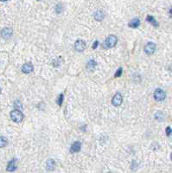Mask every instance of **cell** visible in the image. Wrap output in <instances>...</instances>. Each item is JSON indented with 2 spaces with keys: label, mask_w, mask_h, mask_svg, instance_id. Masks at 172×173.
I'll return each instance as SVG.
<instances>
[{
  "label": "cell",
  "mask_w": 172,
  "mask_h": 173,
  "mask_svg": "<svg viewBox=\"0 0 172 173\" xmlns=\"http://www.w3.org/2000/svg\"><path fill=\"white\" fill-rule=\"evenodd\" d=\"M118 42V38L117 36H113V35H111L109 36H107L103 43V47L105 49H111V48H113Z\"/></svg>",
  "instance_id": "6da1fadb"
},
{
  "label": "cell",
  "mask_w": 172,
  "mask_h": 173,
  "mask_svg": "<svg viewBox=\"0 0 172 173\" xmlns=\"http://www.w3.org/2000/svg\"><path fill=\"white\" fill-rule=\"evenodd\" d=\"M23 114L20 110H13L10 112V119L16 122V123H20L23 120Z\"/></svg>",
  "instance_id": "7a4b0ae2"
},
{
  "label": "cell",
  "mask_w": 172,
  "mask_h": 173,
  "mask_svg": "<svg viewBox=\"0 0 172 173\" xmlns=\"http://www.w3.org/2000/svg\"><path fill=\"white\" fill-rule=\"evenodd\" d=\"M166 97V94L164 90L160 89V88H158L156 89V91L154 92V98L156 101H162L165 99Z\"/></svg>",
  "instance_id": "3957f363"
},
{
  "label": "cell",
  "mask_w": 172,
  "mask_h": 173,
  "mask_svg": "<svg viewBox=\"0 0 172 173\" xmlns=\"http://www.w3.org/2000/svg\"><path fill=\"white\" fill-rule=\"evenodd\" d=\"M122 101H123V97H122V94L120 93H117L115 94V95L113 96V100H112V103L113 106L115 107H119L122 104Z\"/></svg>",
  "instance_id": "277c9868"
},
{
  "label": "cell",
  "mask_w": 172,
  "mask_h": 173,
  "mask_svg": "<svg viewBox=\"0 0 172 173\" xmlns=\"http://www.w3.org/2000/svg\"><path fill=\"white\" fill-rule=\"evenodd\" d=\"M155 51H156V44L154 42H150L145 46V52L147 55H152Z\"/></svg>",
  "instance_id": "5b68a950"
},
{
  "label": "cell",
  "mask_w": 172,
  "mask_h": 173,
  "mask_svg": "<svg viewBox=\"0 0 172 173\" xmlns=\"http://www.w3.org/2000/svg\"><path fill=\"white\" fill-rule=\"evenodd\" d=\"M86 49V43L82 40H77L74 43V49L78 52H82Z\"/></svg>",
  "instance_id": "8992f818"
},
{
  "label": "cell",
  "mask_w": 172,
  "mask_h": 173,
  "mask_svg": "<svg viewBox=\"0 0 172 173\" xmlns=\"http://www.w3.org/2000/svg\"><path fill=\"white\" fill-rule=\"evenodd\" d=\"M16 168H17V160L16 159H13L11 161L9 162L6 170H7V172H15L16 170Z\"/></svg>",
  "instance_id": "52a82bcc"
},
{
  "label": "cell",
  "mask_w": 172,
  "mask_h": 173,
  "mask_svg": "<svg viewBox=\"0 0 172 173\" xmlns=\"http://www.w3.org/2000/svg\"><path fill=\"white\" fill-rule=\"evenodd\" d=\"M81 149V143L79 141H75L73 143V145L70 147V152L71 153H77Z\"/></svg>",
  "instance_id": "ba28073f"
},
{
  "label": "cell",
  "mask_w": 172,
  "mask_h": 173,
  "mask_svg": "<svg viewBox=\"0 0 172 173\" xmlns=\"http://www.w3.org/2000/svg\"><path fill=\"white\" fill-rule=\"evenodd\" d=\"M12 35V29L10 28H3L2 30H1V36L4 39H8Z\"/></svg>",
  "instance_id": "9c48e42d"
},
{
  "label": "cell",
  "mask_w": 172,
  "mask_h": 173,
  "mask_svg": "<svg viewBox=\"0 0 172 173\" xmlns=\"http://www.w3.org/2000/svg\"><path fill=\"white\" fill-rule=\"evenodd\" d=\"M33 71V65L31 62H27L23 65L22 67V72L23 74H29Z\"/></svg>",
  "instance_id": "30bf717a"
},
{
  "label": "cell",
  "mask_w": 172,
  "mask_h": 173,
  "mask_svg": "<svg viewBox=\"0 0 172 173\" xmlns=\"http://www.w3.org/2000/svg\"><path fill=\"white\" fill-rule=\"evenodd\" d=\"M140 25V20L139 18H134L128 23V26L132 29H136Z\"/></svg>",
  "instance_id": "8fae6325"
},
{
  "label": "cell",
  "mask_w": 172,
  "mask_h": 173,
  "mask_svg": "<svg viewBox=\"0 0 172 173\" xmlns=\"http://www.w3.org/2000/svg\"><path fill=\"white\" fill-rule=\"evenodd\" d=\"M55 162L54 159H48L47 162H46V169L48 171V172H51L55 169Z\"/></svg>",
  "instance_id": "7c38bea8"
},
{
  "label": "cell",
  "mask_w": 172,
  "mask_h": 173,
  "mask_svg": "<svg viewBox=\"0 0 172 173\" xmlns=\"http://www.w3.org/2000/svg\"><path fill=\"white\" fill-rule=\"evenodd\" d=\"M146 21H147L148 23H152L154 27H156V28L158 27V23L157 22V20H156L152 16H147V17H146Z\"/></svg>",
  "instance_id": "4fadbf2b"
},
{
  "label": "cell",
  "mask_w": 172,
  "mask_h": 173,
  "mask_svg": "<svg viewBox=\"0 0 172 173\" xmlns=\"http://www.w3.org/2000/svg\"><path fill=\"white\" fill-rule=\"evenodd\" d=\"M94 18L97 20V21H102L103 19H104V13L101 11V10H98V11H96L95 13H94Z\"/></svg>",
  "instance_id": "5bb4252c"
},
{
  "label": "cell",
  "mask_w": 172,
  "mask_h": 173,
  "mask_svg": "<svg viewBox=\"0 0 172 173\" xmlns=\"http://www.w3.org/2000/svg\"><path fill=\"white\" fill-rule=\"evenodd\" d=\"M96 65H97V62H96L94 60H90V61L87 62V68L88 69H90V70H93V69L96 67Z\"/></svg>",
  "instance_id": "9a60e30c"
},
{
  "label": "cell",
  "mask_w": 172,
  "mask_h": 173,
  "mask_svg": "<svg viewBox=\"0 0 172 173\" xmlns=\"http://www.w3.org/2000/svg\"><path fill=\"white\" fill-rule=\"evenodd\" d=\"M7 143H8L7 139H6L5 137L1 136V137H0V148H3V147L6 146Z\"/></svg>",
  "instance_id": "2e32d148"
},
{
  "label": "cell",
  "mask_w": 172,
  "mask_h": 173,
  "mask_svg": "<svg viewBox=\"0 0 172 173\" xmlns=\"http://www.w3.org/2000/svg\"><path fill=\"white\" fill-rule=\"evenodd\" d=\"M63 99H64V96H63V94H60L59 95V97H58V99H57V104H58V106H61L62 105V102H63Z\"/></svg>",
  "instance_id": "e0dca14e"
},
{
  "label": "cell",
  "mask_w": 172,
  "mask_h": 173,
  "mask_svg": "<svg viewBox=\"0 0 172 173\" xmlns=\"http://www.w3.org/2000/svg\"><path fill=\"white\" fill-rule=\"evenodd\" d=\"M14 107H15L16 110H20V109H22V105H21L20 101H15Z\"/></svg>",
  "instance_id": "ac0fdd59"
},
{
  "label": "cell",
  "mask_w": 172,
  "mask_h": 173,
  "mask_svg": "<svg viewBox=\"0 0 172 173\" xmlns=\"http://www.w3.org/2000/svg\"><path fill=\"white\" fill-rule=\"evenodd\" d=\"M122 72H123V70H122V68H119L117 70V72L115 73V75H114V77H115V78H118V77H119L120 75H122Z\"/></svg>",
  "instance_id": "d6986e66"
},
{
  "label": "cell",
  "mask_w": 172,
  "mask_h": 173,
  "mask_svg": "<svg viewBox=\"0 0 172 173\" xmlns=\"http://www.w3.org/2000/svg\"><path fill=\"white\" fill-rule=\"evenodd\" d=\"M172 134V129L170 127H168L167 128H166V135L167 136H171Z\"/></svg>",
  "instance_id": "ffe728a7"
},
{
  "label": "cell",
  "mask_w": 172,
  "mask_h": 173,
  "mask_svg": "<svg viewBox=\"0 0 172 173\" xmlns=\"http://www.w3.org/2000/svg\"><path fill=\"white\" fill-rule=\"evenodd\" d=\"M98 44H99V42H98V41H95V42H94V43L93 44V49H95L97 48Z\"/></svg>",
  "instance_id": "44dd1931"
},
{
  "label": "cell",
  "mask_w": 172,
  "mask_h": 173,
  "mask_svg": "<svg viewBox=\"0 0 172 173\" xmlns=\"http://www.w3.org/2000/svg\"><path fill=\"white\" fill-rule=\"evenodd\" d=\"M170 13H171V16L172 17V9L171 10H170Z\"/></svg>",
  "instance_id": "7402d4cb"
},
{
  "label": "cell",
  "mask_w": 172,
  "mask_h": 173,
  "mask_svg": "<svg viewBox=\"0 0 172 173\" xmlns=\"http://www.w3.org/2000/svg\"><path fill=\"white\" fill-rule=\"evenodd\" d=\"M171 161H172V152L171 154Z\"/></svg>",
  "instance_id": "603a6c76"
},
{
  "label": "cell",
  "mask_w": 172,
  "mask_h": 173,
  "mask_svg": "<svg viewBox=\"0 0 172 173\" xmlns=\"http://www.w3.org/2000/svg\"><path fill=\"white\" fill-rule=\"evenodd\" d=\"M0 94H1V88H0Z\"/></svg>",
  "instance_id": "cb8c5ba5"
}]
</instances>
